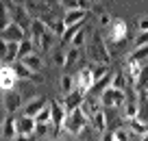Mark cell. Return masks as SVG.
I'll return each mask as SVG.
<instances>
[{"label": "cell", "mask_w": 148, "mask_h": 141, "mask_svg": "<svg viewBox=\"0 0 148 141\" xmlns=\"http://www.w3.org/2000/svg\"><path fill=\"white\" fill-rule=\"evenodd\" d=\"M28 35H31L35 52H39V54L48 52L52 48V44H55V33H52V28L48 26L46 22H42L39 18H31V22H28Z\"/></svg>", "instance_id": "obj_1"}, {"label": "cell", "mask_w": 148, "mask_h": 141, "mask_svg": "<svg viewBox=\"0 0 148 141\" xmlns=\"http://www.w3.org/2000/svg\"><path fill=\"white\" fill-rule=\"evenodd\" d=\"M57 0H24V9L31 18H39L42 22H46L48 26H55L57 18Z\"/></svg>", "instance_id": "obj_2"}, {"label": "cell", "mask_w": 148, "mask_h": 141, "mask_svg": "<svg viewBox=\"0 0 148 141\" xmlns=\"http://www.w3.org/2000/svg\"><path fill=\"white\" fill-rule=\"evenodd\" d=\"M87 57L92 63H111V52H109V46H107V39L102 37L100 31H94L92 37H89V44H87Z\"/></svg>", "instance_id": "obj_3"}, {"label": "cell", "mask_w": 148, "mask_h": 141, "mask_svg": "<svg viewBox=\"0 0 148 141\" xmlns=\"http://www.w3.org/2000/svg\"><path fill=\"white\" fill-rule=\"evenodd\" d=\"M89 124V117L83 113V109H74V111H68L65 113V119H63V132H68L70 137H79L81 132L87 128Z\"/></svg>", "instance_id": "obj_4"}, {"label": "cell", "mask_w": 148, "mask_h": 141, "mask_svg": "<svg viewBox=\"0 0 148 141\" xmlns=\"http://www.w3.org/2000/svg\"><path fill=\"white\" fill-rule=\"evenodd\" d=\"M100 102H102V109L105 111H113L118 106H122L126 102V93L122 89H116V87H105L100 93Z\"/></svg>", "instance_id": "obj_5"}, {"label": "cell", "mask_w": 148, "mask_h": 141, "mask_svg": "<svg viewBox=\"0 0 148 141\" xmlns=\"http://www.w3.org/2000/svg\"><path fill=\"white\" fill-rule=\"evenodd\" d=\"M20 76L15 72L13 65L9 63H0V91H9V89H15Z\"/></svg>", "instance_id": "obj_6"}, {"label": "cell", "mask_w": 148, "mask_h": 141, "mask_svg": "<svg viewBox=\"0 0 148 141\" xmlns=\"http://www.w3.org/2000/svg\"><path fill=\"white\" fill-rule=\"evenodd\" d=\"M126 35H129V26H126L124 20L120 18H113L109 24V28H107V37H109L111 44H122V41L126 39Z\"/></svg>", "instance_id": "obj_7"}, {"label": "cell", "mask_w": 148, "mask_h": 141, "mask_svg": "<svg viewBox=\"0 0 148 141\" xmlns=\"http://www.w3.org/2000/svg\"><path fill=\"white\" fill-rule=\"evenodd\" d=\"M142 67H144V63L142 61H137V59H133V57H126L124 59V76H126V82H129V87H133L135 85V80L139 78V74H142Z\"/></svg>", "instance_id": "obj_8"}, {"label": "cell", "mask_w": 148, "mask_h": 141, "mask_svg": "<svg viewBox=\"0 0 148 141\" xmlns=\"http://www.w3.org/2000/svg\"><path fill=\"white\" fill-rule=\"evenodd\" d=\"M65 106L59 102H50V124H52V132L59 135L63 130V119H65Z\"/></svg>", "instance_id": "obj_9"}, {"label": "cell", "mask_w": 148, "mask_h": 141, "mask_svg": "<svg viewBox=\"0 0 148 141\" xmlns=\"http://www.w3.org/2000/svg\"><path fill=\"white\" fill-rule=\"evenodd\" d=\"M0 37H2V39H7V41H22L24 37H26V31H24L22 24H18V22H13V20H11V22L7 24L2 31H0Z\"/></svg>", "instance_id": "obj_10"}, {"label": "cell", "mask_w": 148, "mask_h": 141, "mask_svg": "<svg viewBox=\"0 0 148 141\" xmlns=\"http://www.w3.org/2000/svg\"><path fill=\"white\" fill-rule=\"evenodd\" d=\"M35 135V117L22 113V117H18V139H31Z\"/></svg>", "instance_id": "obj_11"}, {"label": "cell", "mask_w": 148, "mask_h": 141, "mask_svg": "<svg viewBox=\"0 0 148 141\" xmlns=\"http://www.w3.org/2000/svg\"><path fill=\"white\" fill-rule=\"evenodd\" d=\"M133 91H135V98H137L139 102H142V100H148V61H146V65L142 67L139 78L135 80Z\"/></svg>", "instance_id": "obj_12"}, {"label": "cell", "mask_w": 148, "mask_h": 141, "mask_svg": "<svg viewBox=\"0 0 148 141\" xmlns=\"http://www.w3.org/2000/svg\"><path fill=\"white\" fill-rule=\"evenodd\" d=\"M76 87H79L83 93H89L94 89V76H92V65L87 67H81L76 74Z\"/></svg>", "instance_id": "obj_13"}, {"label": "cell", "mask_w": 148, "mask_h": 141, "mask_svg": "<svg viewBox=\"0 0 148 141\" xmlns=\"http://www.w3.org/2000/svg\"><path fill=\"white\" fill-rule=\"evenodd\" d=\"M85 96H87V93H83L79 87H74L70 93H65V96H63V106H65V111L79 109V106L83 104V98H85Z\"/></svg>", "instance_id": "obj_14"}, {"label": "cell", "mask_w": 148, "mask_h": 141, "mask_svg": "<svg viewBox=\"0 0 148 141\" xmlns=\"http://www.w3.org/2000/svg\"><path fill=\"white\" fill-rule=\"evenodd\" d=\"M0 135L5 137V139H18V117L13 113H9L0 126Z\"/></svg>", "instance_id": "obj_15"}, {"label": "cell", "mask_w": 148, "mask_h": 141, "mask_svg": "<svg viewBox=\"0 0 148 141\" xmlns=\"http://www.w3.org/2000/svg\"><path fill=\"white\" fill-rule=\"evenodd\" d=\"M126 128L133 132V137H139V139H142V137L148 132V122L144 119V115H137V117L126 119Z\"/></svg>", "instance_id": "obj_16"}, {"label": "cell", "mask_w": 148, "mask_h": 141, "mask_svg": "<svg viewBox=\"0 0 148 141\" xmlns=\"http://www.w3.org/2000/svg\"><path fill=\"white\" fill-rule=\"evenodd\" d=\"M20 109H22V96H20L18 91L9 89V91H7V96H5V111L15 115Z\"/></svg>", "instance_id": "obj_17"}, {"label": "cell", "mask_w": 148, "mask_h": 141, "mask_svg": "<svg viewBox=\"0 0 148 141\" xmlns=\"http://www.w3.org/2000/svg\"><path fill=\"white\" fill-rule=\"evenodd\" d=\"M85 18H87V9H68L63 15V26H74V24H81L85 22Z\"/></svg>", "instance_id": "obj_18"}, {"label": "cell", "mask_w": 148, "mask_h": 141, "mask_svg": "<svg viewBox=\"0 0 148 141\" xmlns=\"http://www.w3.org/2000/svg\"><path fill=\"white\" fill-rule=\"evenodd\" d=\"M15 72H18V76L22 78V80H31V82H44L42 74L39 72H33L28 65H24L22 61H18V65H15Z\"/></svg>", "instance_id": "obj_19"}, {"label": "cell", "mask_w": 148, "mask_h": 141, "mask_svg": "<svg viewBox=\"0 0 148 141\" xmlns=\"http://www.w3.org/2000/svg\"><path fill=\"white\" fill-rule=\"evenodd\" d=\"M89 124H92V128L96 132H105L107 126H109V115H107V111L100 109L98 113H94L92 117H89Z\"/></svg>", "instance_id": "obj_20"}, {"label": "cell", "mask_w": 148, "mask_h": 141, "mask_svg": "<svg viewBox=\"0 0 148 141\" xmlns=\"http://www.w3.org/2000/svg\"><path fill=\"white\" fill-rule=\"evenodd\" d=\"M48 104V98H44V96H35L33 100H28V104L24 106V113L26 115H31V117H35L39 111L44 109V106Z\"/></svg>", "instance_id": "obj_21"}, {"label": "cell", "mask_w": 148, "mask_h": 141, "mask_svg": "<svg viewBox=\"0 0 148 141\" xmlns=\"http://www.w3.org/2000/svg\"><path fill=\"white\" fill-rule=\"evenodd\" d=\"M139 115V100L137 98H131L122 104V119H131V117H137Z\"/></svg>", "instance_id": "obj_22"}, {"label": "cell", "mask_w": 148, "mask_h": 141, "mask_svg": "<svg viewBox=\"0 0 148 141\" xmlns=\"http://www.w3.org/2000/svg\"><path fill=\"white\" fill-rule=\"evenodd\" d=\"M81 109H83V113L87 115V117H92L94 113H98V111L102 109V102H100V98H87V96H85Z\"/></svg>", "instance_id": "obj_23"}, {"label": "cell", "mask_w": 148, "mask_h": 141, "mask_svg": "<svg viewBox=\"0 0 148 141\" xmlns=\"http://www.w3.org/2000/svg\"><path fill=\"white\" fill-rule=\"evenodd\" d=\"M24 65H28V67L33 69V72H39V69L44 67V61H42V54L39 52H31V54H26L24 59H20Z\"/></svg>", "instance_id": "obj_24"}, {"label": "cell", "mask_w": 148, "mask_h": 141, "mask_svg": "<svg viewBox=\"0 0 148 141\" xmlns=\"http://www.w3.org/2000/svg\"><path fill=\"white\" fill-rule=\"evenodd\" d=\"M57 2H59V7L61 9H89V7H92V2H89V0H57Z\"/></svg>", "instance_id": "obj_25"}, {"label": "cell", "mask_w": 148, "mask_h": 141, "mask_svg": "<svg viewBox=\"0 0 148 141\" xmlns=\"http://www.w3.org/2000/svg\"><path fill=\"white\" fill-rule=\"evenodd\" d=\"M81 54H83V48H76V46H70L68 50H65V67H70V65L79 63Z\"/></svg>", "instance_id": "obj_26"}, {"label": "cell", "mask_w": 148, "mask_h": 141, "mask_svg": "<svg viewBox=\"0 0 148 141\" xmlns=\"http://www.w3.org/2000/svg\"><path fill=\"white\" fill-rule=\"evenodd\" d=\"M74 87H76V78L70 76V74H63V76H61V80H59V89H61V93L65 96V93H70Z\"/></svg>", "instance_id": "obj_27"}, {"label": "cell", "mask_w": 148, "mask_h": 141, "mask_svg": "<svg viewBox=\"0 0 148 141\" xmlns=\"http://www.w3.org/2000/svg\"><path fill=\"white\" fill-rule=\"evenodd\" d=\"M31 52H35V48H33V41H31V37H24V39L20 41V48H18V61L24 59L26 54H31Z\"/></svg>", "instance_id": "obj_28"}, {"label": "cell", "mask_w": 148, "mask_h": 141, "mask_svg": "<svg viewBox=\"0 0 148 141\" xmlns=\"http://www.w3.org/2000/svg\"><path fill=\"white\" fill-rule=\"evenodd\" d=\"M11 22V13H9V7H7L5 0H0V31Z\"/></svg>", "instance_id": "obj_29"}, {"label": "cell", "mask_w": 148, "mask_h": 141, "mask_svg": "<svg viewBox=\"0 0 148 141\" xmlns=\"http://www.w3.org/2000/svg\"><path fill=\"white\" fill-rule=\"evenodd\" d=\"M85 37H87V33H85L83 24H81V26H79V31L74 33V37H72V44H70V46H76V48H85Z\"/></svg>", "instance_id": "obj_30"}, {"label": "cell", "mask_w": 148, "mask_h": 141, "mask_svg": "<svg viewBox=\"0 0 148 141\" xmlns=\"http://www.w3.org/2000/svg\"><path fill=\"white\" fill-rule=\"evenodd\" d=\"M133 137V132L129 130V128H118V130H113L109 135V139H113V141H126V139H131Z\"/></svg>", "instance_id": "obj_31"}, {"label": "cell", "mask_w": 148, "mask_h": 141, "mask_svg": "<svg viewBox=\"0 0 148 141\" xmlns=\"http://www.w3.org/2000/svg\"><path fill=\"white\" fill-rule=\"evenodd\" d=\"M111 87H116V89H126V76L124 72H113V78H111Z\"/></svg>", "instance_id": "obj_32"}, {"label": "cell", "mask_w": 148, "mask_h": 141, "mask_svg": "<svg viewBox=\"0 0 148 141\" xmlns=\"http://www.w3.org/2000/svg\"><path fill=\"white\" fill-rule=\"evenodd\" d=\"M129 57H133V59H137V61H142V63H146L148 61V46H137L133 52H131Z\"/></svg>", "instance_id": "obj_33"}, {"label": "cell", "mask_w": 148, "mask_h": 141, "mask_svg": "<svg viewBox=\"0 0 148 141\" xmlns=\"http://www.w3.org/2000/svg\"><path fill=\"white\" fill-rule=\"evenodd\" d=\"M35 122H42V124H50V102L44 106L39 113L35 115Z\"/></svg>", "instance_id": "obj_34"}, {"label": "cell", "mask_w": 148, "mask_h": 141, "mask_svg": "<svg viewBox=\"0 0 148 141\" xmlns=\"http://www.w3.org/2000/svg\"><path fill=\"white\" fill-rule=\"evenodd\" d=\"M52 61H55L57 65H61V67H65V48L63 46H59V48L52 52Z\"/></svg>", "instance_id": "obj_35"}, {"label": "cell", "mask_w": 148, "mask_h": 141, "mask_svg": "<svg viewBox=\"0 0 148 141\" xmlns=\"http://www.w3.org/2000/svg\"><path fill=\"white\" fill-rule=\"evenodd\" d=\"M111 15H109V11H98V22H100V28H109V24H111Z\"/></svg>", "instance_id": "obj_36"}, {"label": "cell", "mask_w": 148, "mask_h": 141, "mask_svg": "<svg viewBox=\"0 0 148 141\" xmlns=\"http://www.w3.org/2000/svg\"><path fill=\"white\" fill-rule=\"evenodd\" d=\"M46 135H48V124L35 122V135L33 137H46Z\"/></svg>", "instance_id": "obj_37"}, {"label": "cell", "mask_w": 148, "mask_h": 141, "mask_svg": "<svg viewBox=\"0 0 148 141\" xmlns=\"http://www.w3.org/2000/svg\"><path fill=\"white\" fill-rule=\"evenodd\" d=\"M137 46H148V31H139L135 37V48Z\"/></svg>", "instance_id": "obj_38"}, {"label": "cell", "mask_w": 148, "mask_h": 141, "mask_svg": "<svg viewBox=\"0 0 148 141\" xmlns=\"http://www.w3.org/2000/svg\"><path fill=\"white\" fill-rule=\"evenodd\" d=\"M7 48H9L7 39H2V37H0V63H7Z\"/></svg>", "instance_id": "obj_39"}, {"label": "cell", "mask_w": 148, "mask_h": 141, "mask_svg": "<svg viewBox=\"0 0 148 141\" xmlns=\"http://www.w3.org/2000/svg\"><path fill=\"white\" fill-rule=\"evenodd\" d=\"M137 31H148V15H142L137 20Z\"/></svg>", "instance_id": "obj_40"}, {"label": "cell", "mask_w": 148, "mask_h": 141, "mask_svg": "<svg viewBox=\"0 0 148 141\" xmlns=\"http://www.w3.org/2000/svg\"><path fill=\"white\" fill-rule=\"evenodd\" d=\"M89 2H92V5H98V2H100V0H89Z\"/></svg>", "instance_id": "obj_41"}, {"label": "cell", "mask_w": 148, "mask_h": 141, "mask_svg": "<svg viewBox=\"0 0 148 141\" xmlns=\"http://www.w3.org/2000/svg\"><path fill=\"white\" fill-rule=\"evenodd\" d=\"M142 139H146V141H148V132H146V135H144V137H142Z\"/></svg>", "instance_id": "obj_42"}]
</instances>
